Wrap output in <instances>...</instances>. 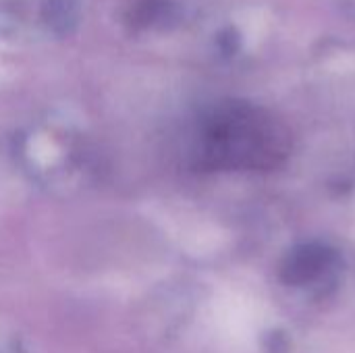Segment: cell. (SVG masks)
I'll list each match as a JSON object with an SVG mask.
<instances>
[{
  "mask_svg": "<svg viewBox=\"0 0 355 353\" xmlns=\"http://www.w3.org/2000/svg\"><path fill=\"white\" fill-rule=\"evenodd\" d=\"M193 154L208 171H270L287 158L289 133L260 110L227 106L206 119Z\"/></svg>",
  "mask_w": 355,
  "mask_h": 353,
  "instance_id": "cell-1",
  "label": "cell"
},
{
  "mask_svg": "<svg viewBox=\"0 0 355 353\" xmlns=\"http://www.w3.org/2000/svg\"><path fill=\"white\" fill-rule=\"evenodd\" d=\"M331 264H333V252L322 246L310 243V246L295 248L287 256L281 268V277L289 285H308L320 279Z\"/></svg>",
  "mask_w": 355,
  "mask_h": 353,
  "instance_id": "cell-2",
  "label": "cell"
}]
</instances>
